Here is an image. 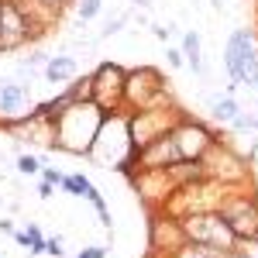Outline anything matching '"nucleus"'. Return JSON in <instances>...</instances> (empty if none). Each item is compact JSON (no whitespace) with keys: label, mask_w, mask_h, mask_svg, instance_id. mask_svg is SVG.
<instances>
[{"label":"nucleus","mask_w":258,"mask_h":258,"mask_svg":"<svg viewBox=\"0 0 258 258\" xmlns=\"http://www.w3.org/2000/svg\"><path fill=\"white\" fill-rule=\"evenodd\" d=\"M159 103H172L165 73L159 66H135V69H127V76H124V114L145 110V107H159Z\"/></svg>","instance_id":"nucleus-4"},{"label":"nucleus","mask_w":258,"mask_h":258,"mask_svg":"<svg viewBox=\"0 0 258 258\" xmlns=\"http://www.w3.org/2000/svg\"><path fill=\"white\" fill-rule=\"evenodd\" d=\"M124 24H127V14H120V18L107 21V24H103V31H100V38H110V35H120V31H124Z\"/></svg>","instance_id":"nucleus-26"},{"label":"nucleus","mask_w":258,"mask_h":258,"mask_svg":"<svg viewBox=\"0 0 258 258\" xmlns=\"http://www.w3.org/2000/svg\"><path fill=\"white\" fill-rule=\"evenodd\" d=\"M127 176H131V186H135L138 200L145 203V210H159L162 203H165V197L176 189L169 169H135Z\"/></svg>","instance_id":"nucleus-12"},{"label":"nucleus","mask_w":258,"mask_h":258,"mask_svg":"<svg viewBox=\"0 0 258 258\" xmlns=\"http://www.w3.org/2000/svg\"><path fill=\"white\" fill-rule=\"evenodd\" d=\"M169 138H172V145H176V152H179L182 162H200L203 152L220 138V131H214L207 120L193 117V114H182V117L176 120V127L169 131Z\"/></svg>","instance_id":"nucleus-9"},{"label":"nucleus","mask_w":258,"mask_h":258,"mask_svg":"<svg viewBox=\"0 0 258 258\" xmlns=\"http://www.w3.org/2000/svg\"><path fill=\"white\" fill-rule=\"evenodd\" d=\"M0 231H4V234H11V238H14V234H18V227H14V224H11V220H0Z\"/></svg>","instance_id":"nucleus-34"},{"label":"nucleus","mask_w":258,"mask_h":258,"mask_svg":"<svg viewBox=\"0 0 258 258\" xmlns=\"http://www.w3.org/2000/svg\"><path fill=\"white\" fill-rule=\"evenodd\" d=\"M100 124H103V110L93 100L90 103H73L62 117H55V152H69V155L86 159Z\"/></svg>","instance_id":"nucleus-2"},{"label":"nucleus","mask_w":258,"mask_h":258,"mask_svg":"<svg viewBox=\"0 0 258 258\" xmlns=\"http://www.w3.org/2000/svg\"><path fill=\"white\" fill-rule=\"evenodd\" d=\"M38 4H45V7L55 11V14H66L69 7H76V0H38Z\"/></svg>","instance_id":"nucleus-28"},{"label":"nucleus","mask_w":258,"mask_h":258,"mask_svg":"<svg viewBox=\"0 0 258 258\" xmlns=\"http://www.w3.org/2000/svg\"><path fill=\"white\" fill-rule=\"evenodd\" d=\"M238 114H241V107H238V100L231 97V93L210 97V120H214V124H231Z\"/></svg>","instance_id":"nucleus-19"},{"label":"nucleus","mask_w":258,"mask_h":258,"mask_svg":"<svg viewBox=\"0 0 258 258\" xmlns=\"http://www.w3.org/2000/svg\"><path fill=\"white\" fill-rule=\"evenodd\" d=\"M24 45H31V28H28V18L21 14L11 0L0 4V52L11 55Z\"/></svg>","instance_id":"nucleus-13"},{"label":"nucleus","mask_w":258,"mask_h":258,"mask_svg":"<svg viewBox=\"0 0 258 258\" xmlns=\"http://www.w3.org/2000/svg\"><path fill=\"white\" fill-rule=\"evenodd\" d=\"M38 176L45 179V182H52V186H59V182H62V172H59V169H52V165H41Z\"/></svg>","instance_id":"nucleus-30"},{"label":"nucleus","mask_w":258,"mask_h":258,"mask_svg":"<svg viewBox=\"0 0 258 258\" xmlns=\"http://www.w3.org/2000/svg\"><path fill=\"white\" fill-rule=\"evenodd\" d=\"M169 176H172L176 186H186V182L203 179V165L200 162H176V165H169Z\"/></svg>","instance_id":"nucleus-21"},{"label":"nucleus","mask_w":258,"mask_h":258,"mask_svg":"<svg viewBox=\"0 0 258 258\" xmlns=\"http://www.w3.org/2000/svg\"><path fill=\"white\" fill-rule=\"evenodd\" d=\"M148 28H152V35H155L159 41H169V38H172V28H165V24H148Z\"/></svg>","instance_id":"nucleus-32"},{"label":"nucleus","mask_w":258,"mask_h":258,"mask_svg":"<svg viewBox=\"0 0 258 258\" xmlns=\"http://www.w3.org/2000/svg\"><path fill=\"white\" fill-rule=\"evenodd\" d=\"M145 258H152V255H145Z\"/></svg>","instance_id":"nucleus-38"},{"label":"nucleus","mask_w":258,"mask_h":258,"mask_svg":"<svg viewBox=\"0 0 258 258\" xmlns=\"http://www.w3.org/2000/svg\"><path fill=\"white\" fill-rule=\"evenodd\" d=\"M14 241L28 248V255H45V241H48V238L41 234L38 224H28L24 231H18V234H14Z\"/></svg>","instance_id":"nucleus-20"},{"label":"nucleus","mask_w":258,"mask_h":258,"mask_svg":"<svg viewBox=\"0 0 258 258\" xmlns=\"http://www.w3.org/2000/svg\"><path fill=\"white\" fill-rule=\"evenodd\" d=\"M182 114H186V110H182L179 103H159V107L131 110V114H127V131H131V145H135V152H138L141 145H148V141L169 135Z\"/></svg>","instance_id":"nucleus-7"},{"label":"nucleus","mask_w":258,"mask_h":258,"mask_svg":"<svg viewBox=\"0 0 258 258\" xmlns=\"http://www.w3.org/2000/svg\"><path fill=\"white\" fill-rule=\"evenodd\" d=\"M224 69L231 86L258 90V38L251 28H234L224 41Z\"/></svg>","instance_id":"nucleus-3"},{"label":"nucleus","mask_w":258,"mask_h":258,"mask_svg":"<svg viewBox=\"0 0 258 258\" xmlns=\"http://www.w3.org/2000/svg\"><path fill=\"white\" fill-rule=\"evenodd\" d=\"M18 172H21V176H38V172H41V162L35 159V155H28V152H24V155H18Z\"/></svg>","instance_id":"nucleus-25"},{"label":"nucleus","mask_w":258,"mask_h":258,"mask_svg":"<svg viewBox=\"0 0 258 258\" xmlns=\"http://www.w3.org/2000/svg\"><path fill=\"white\" fill-rule=\"evenodd\" d=\"M90 76H93V103L103 114H117V110L124 114V76H127V69L120 62L103 59Z\"/></svg>","instance_id":"nucleus-10"},{"label":"nucleus","mask_w":258,"mask_h":258,"mask_svg":"<svg viewBox=\"0 0 258 258\" xmlns=\"http://www.w3.org/2000/svg\"><path fill=\"white\" fill-rule=\"evenodd\" d=\"M200 165H203L207 179H217V182H227V186H248L251 182V162L244 159L224 135L203 152Z\"/></svg>","instance_id":"nucleus-6"},{"label":"nucleus","mask_w":258,"mask_h":258,"mask_svg":"<svg viewBox=\"0 0 258 258\" xmlns=\"http://www.w3.org/2000/svg\"><path fill=\"white\" fill-rule=\"evenodd\" d=\"M227 127H231L234 135H255V131H258V117H255V114H244V110H241V114L231 120Z\"/></svg>","instance_id":"nucleus-23"},{"label":"nucleus","mask_w":258,"mask_h":258,"mask_svg":"<svg viewBox=\"0 0 258 258\" xmlns=\"http://www.w3.org/2000/svg\"><path fill=\"white\" fill-rule=\"evenodd\" d=\"M186 244L182 220L169 217L162 210H148V255L152 258H172Z\"/></svg>","instance_id":"nucleus-11"},{"label":"nucleus","mask_w":258,"mask_h":258,"mask_svg":"<svg viewBox=\"0 0 258 258\" xmlns=\"http://www.w3.org/2000/svg\"><path fill=\"white\" fill-rule=\"evenodd\" d=\"M103 11V0H76V18L86 24V21H93Z\"/></svg>","instance_id":"nucleus-24"},{"label":"nucleus","mask_w":258,"mask_h":258,"mask_svg":"<svg viewBox=\"0 0 258 258\" xmlns=\"http://www.w3.org/2000/svg\"><path fill=\"white\" fill-rule=\"evenodd\" d=\"M86 159L100 165V169H117V172H131V159H135V145H131V131H127V114H103L97 138L90 145Z\"/></svg>","instance_id":"nucleus-1"},{"label":"nucleus","mask_w":258,"mask_h":258,"mask_svg":"<svg viewBox=\"0 0 258 258\" xmlns=\"http://www.w3.org/2000/svg\"><path fill=\"white\" fill-rule=\"evenodd\" d=\"M76 258H107V248H103V244H90V248H83Z\"/></svg>","instance_id":"nucleus-31"},{"label":"nucleus","mask_w":258,"mask_h":258,"mask_svg":"<svg viewBox=\"0 0 258 258\" xmlns=\"http://www.w3.org/2000/svg\"><path fill=\"white\" fill-rule=\"evenodd\" d=\"M255 110H258V107H255ZM255 117H258V114H255Z\"/></svg>","instance_id":"nucleus-37"},{"label":"nucleus","mask_w":258,"mask_h":258,"mask_svg":"<svg viewBox=\"0 0 258 258\" xmlns=\"http://www.w3.org/2000/svg\"><path fill=\"white\" fill-rule=\"evenodd\" d=\"M179 48H182V59H186V66H189L197 76H203V41H200V31H186Z\"/></svg>","instance_id":"nucleus-18"},{"label":"nucleus","mask_w":258,"mask_h":258,"mask_svg":"<svg viewBox=\"0 0 258 258\" xmlns=\"http://www.w3.org/2000/svg\"><path fill=\"white\" fill-rule=\"evenodd\" d=\"M217 214L227 220L238 244H258V193L251 186H234L217 207Z\"/></svg>","instance_id":"nucleus-5"},{"label":"nucleus","mask_w":258,"mask_h":258,"mask_svg":"<svg viewBox=\"0 0 258 258\" xmlns=\"http://www.w3.org/2000/svg\"><path fill=\"white\" fill-rule=\"evenodd\" d=\"M244 258H258V255H248V251H244Z\"/></svg>","instance_id":"nucleus-36"},{"label":"nucleus","mask_w":258,"mask_h":258,"mask_svg":"<svg viewBox=\"0 0 258 258\" xmlns=\"http://www.w3.org/2000/svg\"><path fill=\"white\" fill-rule=\"evenodd\" d=\"M182 231H186V241L203 244V248H214V251H238L241 248L238 238L227 227V220L220 217L217 210H200V214L182 217Z\"/></svg>","instance_id":"nucleus-8"},{"label":"nucleus","mask_w":258,"mask_h":258,"mask_svg":"<svg viewBox=\"0 0 258 258\" xmlns=\"http://www.w3.org/2000/svg\"><path fill=\"white\" fill-rule=\"evenodd\" d=\"M165 62H169L172 69H182V66H186V59H182V48H179V45H165Z\"/></svg>","instance_id":"nucleus-27"},{"label":"nucleus","mask_w":258,"mask_h":258,"mask_svg":"<svg viewBox=\"0 0 258 258\" xmlns=\"http://www.w3.org/2000/svg\"><path fill=\"white\" fill-rule=\"evenodd\" d=\"M176 162H182L179 152H176V145H172L169 135H162V138L148 141V145H141L138 152H135L131 172H135V169H169V165H176Z\"/></svg>","instance_id":"nucleus-14"},{"label":"nucleus","mask_w":258,"mask_h":258,"mask_svg":"<svg viewBox=\"0 0 258 258\" xmlns=\"http://www.w3.org/2000/svg\"><path fill=\"white\" fill-rule=\"evenodd\" d=\"M45 80L48 83H73L76 76H80V62L73 59V55H48V62H45Z\"/></svg>","instance_id":"nucleus-17"},{"label":"nucleus","mask_w":258,"mask_h":258,"mask_svg":"<svg viewBox=\"0 0 258 258\" xmlns=\"http://www.w3.org/2000/svg\"><path fill=\"white\" fill-rule=\"evenodd\" d=\"M59 186H62V193H69V197H76V200L93 203L100 224H103V227H110V210H107V200H103V193H100V189L86 176H83V172H69V176H62Z\"/></svg>","instance_id":"nucleus-15"},{"label":"nucleus","mask_w":258,"mask_h":258,"mask_svg":"<svg viewBox=\"0 0 258 258\" xmlns=\"http://www.w3.org/2000/svg\"><path fill=\"white\" fill-rule=\"evenodd\" d=\"M28 103H31V83H0V124L24 117L31 110Z\"/></svg>","instance_id":"nucleus-16"},{"label":"nucleus","mask_w":258,"mask_h":258,"mask_svg":"<svg viewBox=\"0 0 258 258\" xmlns=\"http://www.w3.org/2000/svg\"><path fill=\"white\" fill-rule=\"evenodd\" d=\"M131 4H135V7H141V11H145V7H148V4H152V0H131Z\"/></svg>","instance_id":"nucleus-35"},{"label":"nucleus","mask_w":258,"mask_h":258,"mask_svg":"<svg viewBox=\"0 0 258 258\" xmlns=\"http://www.w3.org/2000/svg\"><path fill=\"white\" fill-rule=\"evenodd\" d=\"M45 255H52V258H62V255H66V251H62V238H59V234L45 241Z\"/></svg>","instance_id":"nucleus-29"},{"label":"nucleus","mask_w":258,"mask_h":258,"mask_svg":"<svg viewBox=\"0 0 258 258\" xmlns=\"http://www.w3.org/2000/svg\"><path fill=\"white\" fill-rule=\"evenodd\" d=\"M66 93L73 97V103H90L93 100V76H76L73 83H66Z\"/></svg>","instance_id":"nucleus-22"},{"label":"nucleus","mask_w":258,"mask_h":258,"mask_svg":"<svg viewBox=\"0 0 258 258\" xmlns=\"http://www.w3.org/2000/svg\"><path fill=\"white\" fill-rule=\"evenodd\" d=\"M52 193H55V186L41 179V182H38V200H52Z\"/></svg>","instance_id":"nucleus-33"}]
</instances>
